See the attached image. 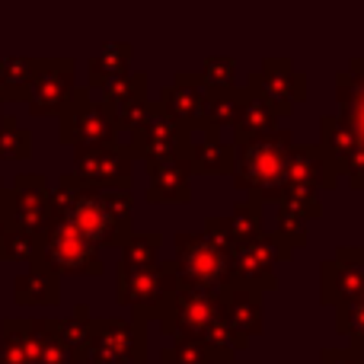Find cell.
<instances>
[{
    "mask_svg": "<svg viewBox=\"0 0 364 364\" xmlns=\"http://www.w3.org/2000/svg\"><path fill=\"white\" fill-rule=\"evenodd\" d=\"M233 157V182L256 201H278L288 186V154L294 147L288 132H272L265 138L237 144Z\"/></svg>",
    "mask_w": 364,
    "mask_h": 364,
    "instance_id": "1",
    "label": "cell"
},
{
    "mask_svg": "<svg viewBox=\"0 0 364 364\" xmlns=\"http://www.w3.org/2000/svg\"><path fill=\"white\" fill-rule=\"evenodd\" d=\"M176 265L147 262V265H119V304L144 320H157L170 297L176 294Z\"/></svg>",
    "mask_w": 364,
    "mask_h": 364,
    "instance_id": "2",
    "label": "cell"
},
{
    "mask_svg": "<svg viewBox=\"0 0 364 364\" xmlns=\"http://www.w3.org/2000/svg\"><path fill=\"white\" fill-rule=\"evenodd\" d=\"M176 243V275L179 282L195 284L205 291H224L230 284V256L211 243L205 233H188L182 230L173 237Z\"/></svg>",
    "mask_w": 364,
    "mask_h": 364,
    "instance_id": "3",
    "label": "cell"
},
{
    "mask_svg": "<svg viewBox=\"0 0 364 364\" xmlns=\"http://www.w3.org/2000/svg\"><path fill=\"white\" fill-rule=\"evenodd\" d=\"M147 361V320L132 314V320H96L83 364H144Z\"/></svg>",
    "mask_w": 364,
    "mask_h": 364,
    "instance_id": "4",
    "label": "cell"
},
{
    "mask_svg": "<svg viewBox=\"0 0 364 364\" xmlns=\"http://www.w3.org/2000/svg\"><path fill=\"white\" fill-rule=\"evenodd\" d=\"M291 259V250L262 227L256 237L240 240L230 250V282L259 291H275V265Z\"/></svg>",
    "mask_w": 364,
    "mask_h": 364,
    "instance_id": "5",
    "label": "cell"
},
{
    "mask_svg": "<svg viewBox=\"0 0 364 364\" xmlns=\"http://www.w3.org/2000/svg\"><path fill=\"white\" fill-rule=\"evenodd\" d=\"M218 316H220V291H205V288L179 282L176 294L170 297V304L164 307V314L157 320L166 339L170 336H192V339H198Z\"/></svg>",
    "mask_w": 364,
    "mask_h": 364,
    "instance_id": "6",
    "label": "cell"
},
{
    "mask_svg": "<svg viewBox=\"0 0 364 364\" xmlns=\"http://www.w3.org/2000/svg\"><path fill=\"white\" fill-rule=\"evenodd\" d=\"M186 144H188V125H182L173 115H166L164 106H151L144 125L128 138L125 151L132 157H141L147 166H154L160 160L186 157Z\"/></svg>",
    "mask_w": 364,
    "mask_h": 364,
    "instance_id": "7",
    "label": "cell"
},
{
    "mask_svg": "<svg viewBox=\"0 0 364 364\" xmlns=\"http://www.w3.org/2000/svg\"><path fill=\"white\" fill-rule=\"evenodd\" d=\"M364 291V246H339L320 269V301L329 307L358 301Z\"/></svg>",
    "mask_w": 364,
    "mask_h": 364,
    "instance_id": "8",
    "label": "cell"
},
{
    "mask_svg": "<svg viewBox=\"0 0 364 364\" xmlns=\"http://www.w3.org/2000/svg\"><path fill=\"white\" fill-rule=\"evenodd\" d=\"M132 154L122 144H93L77 154V176L93 188H132Z\"/></svg>",
    "mask_w": 364,
    "mask_h": 364,
    "instance_id": "9",
    "label": "cell"
},
{
    "mask_svg": "<svg viewBox=\"0 0 364 364\" xmlns=\"http://www.w3.org/2000/svg\"><path fill=\"white\" fill-rule=\"evenodd\" d=\"M45 256L58 272H70V275H102L100 252L90 240H83L70 224L58 220L51 227L48 240H45Z\"/></svg>",
    "mask_w": 364,
    "mask_h": 364,
    "instance_id": "10",
    "label": "cell"
},
{
    "mask_svg": "<svg viewBox=\"0 0 364 364\" xmlns=\"http://www.w3.org/2000/svg\"><path fill=\"white\" fill-rule=\"evenodd\" d=\"M262 301H265V291L230 282L224 291H220V316L227 320L230 329H237L240 336L252 339V336H259L265 329Z\"/></svg>",
    "mask_w": 364,
    "mask_h": 364,
    "instance_id": "11",
    "label": "cell"
},
{
    "mask_svg": "<svg viewBox=\"0 0 364 364\" xmlns=\"http://www.w3.org/2000/svg\"><path fill=\"white\" fill-rule=\"evenodd\" d=\"M233 151L230 144H220L218 134L205 125H188V144H186V160L192 173H205V176H224L233 173Z\"/></svg>",
    "mask_w": 364,
    "mask_h": 364,
    "instance_id": "12",
    "label": "cell"
},
{
    "mask_svg": "<svg viewBox=\"0 0 364 364\" xmlns=\"http://www.w3.org/2000/svg\"><path fill=\"white\" fill-rule=\"evenodd\" d=\"M151 188L144 198L151 205H186L192 198V166L186 157H170L147 166Z\"/></svg>",
    "mask_w": 364,
    "mask_h": 364,
    "instance_id": "13",
    "label": "cell"
},
{
    "mask_svg": "<svg viewBox=\"0 0 364 364\" xmlns=\"http://www.w3.org/2000/svg\"><path fill=\"white\" fill-rule=\"evenodd\" d=\"M64 141H74V144H115V134H119V125H115V112L102 102H87L80 106L64 125Z\"/></svg>",
    "mask_w": 364,
    "mask_h": 364,
    "instance_id": "14",
    "label": "cell"
},
{
    "mask_svg": "<svg viewBox=\"0 0 364 364\" xmlns=\"http://www.w3.org/2000/svg\"><path fill=\"white\" fill-rule=\"evenodd\" d=\"M336 170L333 164L326 160L323 147L314 144H297L291 147L288 154V186H301V188H333L336 186Z\"/></svg>",
    "mask_w": 364,
    "mask_h": 364,
    "instance_id": "15",
    "label": "cell"
},
{
    "mask_svg": "<svg viewBox=\"0 0 364 364\" xmlns=\"http://www.w3.org/2000/svg\"><path fill=\"white\" fill-rule=\"evenodd\" d=\"M278 122V109L259 93L256 87H250L240 100V115L233 122V132H237V144H246V141L265 138V134L275 132Z\"/></svg>",
    "mask_w": 364,
    "mask_h": 364,
    "instance_id": "16",
    "label": "cell"
},
{
    "mask_svg": "<svg viewBox=\"0 0 364 364\" xmlns=\"http://www.w3.org/2000/svg\"><path fill=\"white\" fill-rule=\"evenodd\" d=\"M252 87L278 109V115H284L291 109V102L304 96V77L294 74L288 64H265V70L252 80Z\"/></svg>",
    "mask_w": 364,
    "mask_h": 364,
    "instance_id": "17",
    "label": "cell"
},
{
    "mask_svg": "<svg viewBox=\"0 0 364 364\" xmlns=\"http://www.w3.org/2000/svg\"><path fill=\"white\" fill-rule=\"evenodd\" d=\"M205 87L201 80H188V77H179L170 90L164 93V112L173 115L182 125H195L201 115V106H205Z\"/></svg>",
    "mask_w": 364,
    "mask_h": 364,
    "instance_id": "18",
    "label": "cell"
},
{
    "mask_svg": "<svg viewBox=\"0 0 364 364\" xmlns=\"http://www.w3.org/2000/svg\"><path fill=\"white\" fill-rule=\"evenodd\" d=\"M355 134L348 132V125L342 119H323V141H320V147H323V154H326V160L333 164V170H336V176H342V170H346V160H348V154L355 151Z\"/></svg>",
    "mask_w": 364,
    "mask_h": 364,
    "instance_id": "19",
    "label": "cell"
},
{
    "mask_svg": "<svg viewBox=\"0 0 364 364\" xmlns=\"http://www.w3.org/2000/svg\"><path fill=\"white\" fill-rule=\"evenodd\" d=\"M93 333H96V320H90V316H87V307H77L74 316H70L68 323H61V326H58V336H61L64 346L70 348L74 361H83L90 342H93Z\"/></svg>",
    "mask_w": 364,
    "mask_h": 364,
    "instance_id": "20",
    "label": "cell"
},
{
    "mask_svg": "<svg viewBox=\"0 0 364 364\" xmlns=\"http://www.w3.org/2000/svg\"><path fill=\"white\" fill-rule=\"evenodd\" d=\"M164 246V237L157 230H141V233H128L122 243V265H147L157 262V252Z\"/></svg>",
    "mask_w": 364,
    "mask_h": 364,
    "instance_id": "21",
    "label": "cell"
},
{
    "mask_svg": "<svg viewBox=\"0 0 364 364\" xmlns=\"http://www.w3.org/2000/svg\"><path fill=\"white\" fill-rule=\"evenodd\" d=\"M164 364H211L205 342L192 339V336H170V346H164L160 352Z\"/></svg>",
    "mask_w": 364,
    "mask_h": 364,
    "instance_id": "22",
    "label": "cell"
},
{
    "mask_svg": "<svg viewBox=\"0 0 364 364\" xmlns=\"http://www.w3.org/2000/svg\"><path fill=\"white\" fill-rule=\"evenodd\" d=\"M227 227H230V233H233V240H250V237H256L259 230H262V201H256V198H246V201H240L237 208H233V214L227 218Z\"/></svg>",
    "mask_w": 364,
    "mask_h": 364,
    "instance_id": "23",
    "label": "cell"
},
{
    "mask_svg": "<svg viewBox=\"0 0 364 364\" xmlns=\"http://www.w3.org/2000/svg\"><path fill=\"white\" fill-rule=\"evenodd\" d=\"M68 87H70L68 68H64V74H38L36 109H38V112H51V109H58L64 100H68Z\"/></svg>",
    "mask_w": 364,
    "mask_h": 364,
    "instance_id": "24",
    "label": "cell"
},
{
    "mask_svg": "<svg viewBox=\"0 0 364 364\" xmlns=\"http://www.w3.org/2000/svg\"><path fill=\"white\" fill-rule=\"evenodd\" d=\"M278 205H284L288 211H294L301 220H316V218H323L320 192H314V188L284 186V192H282V198H278Z\"/></svg>",
    "mask_w": 364,
    "mask_h": 364,
    "instance_id": "25",
    "label": "cell"
},
{
    "mask_svg": "<svg viewBox=\"0 0 364 364\" xmlns=\"http://www.w3.org/2000/svg\"><path fill=\"white\" fill-rule=\"evenodd\" d=\"M144 100V77H112V80L106 83V106L112 109V112H119V109L132 106V102H141Z\"/></svg>",
    "mask_w": 364,
    "mask_h": 364,
    "instance_id": "26",
    "label": "cell"
},
{
    "mask_svg": "<svg viewBox=\"0 0 364 364\" xmlns=\"http://www.w3.org/2000/svg\"><path fill=\"white\" fill-rule=\"evenodd\" d=\"M336 329H339L352 346L364 348V294L358 297V301L336 307Z\"/></svg>",
    "mask_w": 364,
    "mask_h": 364,
    "instance_id": "27",
    "label": "cell"
},
{
    "mask_svg": "<svg viewBox=\"0 0 364 364\" xmlns=\"http://www.w3.org/2000/svg\"><path fill=\"white\" fill-rule=\"evenodd\" d=\"M272 233H275V237L282 240L291 252L301 250V246H307V220H301L294 211H288L284 205H278V220H275V230Z\"/></svg>",
    "mask_w": 364,
    "mask_h": 364,
    "instance_id": "28",
    "label": "cell"
},
{
    "mask_svg": "<svg viewBox=\"0 0 364 364\" xmlns=\"http://www.w3.org/2000/svg\"><path fill=\"white\" fill-rule=\"evenodd\" d=\"M125 58H128V48L125 45H109L100 58L93 61V74L100 83H109L112 77H119L125 70Z\"/></svg>",
    "mask_w": 364,
    "mask_h": 364,
    "instance_id": "29",
    "label": "cell"
},
{
    "mask_svg": "<svg viewBox=\"0 0 364 364\" xmlns=\"http://www.w3.org/2000/svg\"><path fill=\"white\" fill-rule=\"evenodd\" d=\"M45 339L42 346H38V361L42 364H74V355H70V348L64 346V339L58 336L55 326H45Z\"/></svg>",
    "mask_w": 364,
    "mask_h": 364,
    "instance_id": "30",
    "label": "cell"
},
{
    "mask_svg": "<svg viewBox=\"0 0 364 364\" xmlns=\"http://www.w3.org/2000/svg\"><path fill=\"white\" fill-rule=\"evenodd\" d=\"M201 233H205L208 240H211L218 250H224L227 256H230V250H233V233H230V227H227V218H208L205 220V227H201Z\"/></svg>",
    "mask_w": 364,
    "mask_h": 364,
    "instance_id": "31",
    "label": "cell"
},
{
    "mask_svg": "<svg viewBox=\"0 0 364 364\" xmlns=\"http://www.w3.org/2000/svg\"><path fill=\"white\" fill-rule=\"evenodd\" d=\"M201 80L208 83L211 90H227L233 83V64L224 61V58H211L205 68V77Z\"/></svg>",
    "mask_w": 364,
    "mask_h": 364,
    "instance_id": "32",
    "label": "cell"
},
{
    "mask_svg": "<svg viewBox=\"0 0 364 364\" xmlns=\"http://www.w3.org/2000/svg\"><path fill=\"white\" fill-rule=\"evenodd\" d=\"M320 361L323 364H361V346L348 342L346 348H323Z\"/></svg>",
    "mask_w": 364,
    "mask_h": 364,
    "instance_id": "33",
    "label": "cell"
},
{
    "mask_svg": "<svg viewBox=\"0 0 364 364\" xmlns=\"http://www.w3.org/2000/svg\"><path fill=\"white\" fill-rule=\"evenodd\" d=\"M361 364H364V348H361Z\"/></svg>",
    "mask_w": 364,
    "mask_h": 364,
    "instance_id": "34",
    "label": "cell"
},
{
    "mask_svg": "<svg viewBox=\"0 0 364 364\" xmlns=\"http://www.w3.org/2000/svg\"><path fill=\"white\" fill-rule=\"evenodd\" d=\"M233 364H237V361H233Z\"/></svg>",
    "mask_w": 364,
    "mask_h": 364,
    "instance_id": "35",
    "label": "cell"
}]
</instances>
